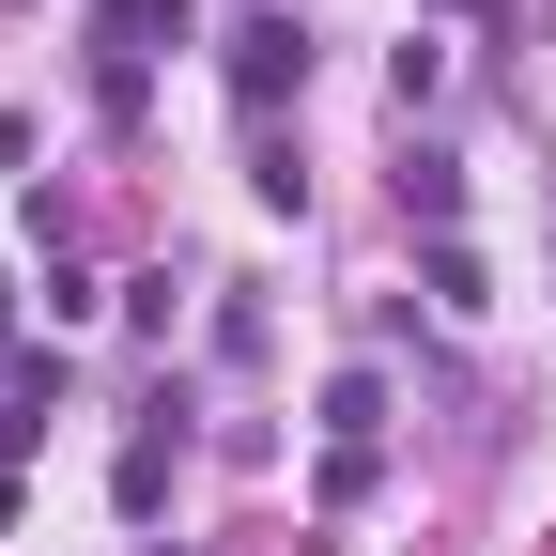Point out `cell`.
Wrapping results in <instances>:
<instances>
[{"instance_id": "6da1fadb", "label": "cell", "mask_w": 556, "mask_h": 556, "mask_svg": "<svg viewBox=\"0 0 556 556\" xmlns=\"http://www.w3.org/2000/svg\"><path fill=\"white\" fill-rule=\"evenodd\" d=\"M294 78H309V47H294V31H278V16H263V31L232 47V93H248V109H278V93H294Z\"/></svg>"}]
</instances>
